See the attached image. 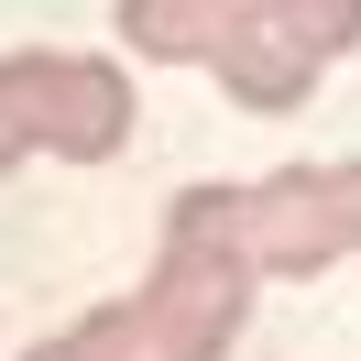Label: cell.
Listing matches in <instances>:
<instances>
[{
	"label": "cell",
	"mask_w": 361,
	"mask_h": 361,
	"mask_svg": "<svg viewBox=\"0 0 361 361\" xmlns=\"http://www.w3.org/2000/svg\"><path fill=\"white\" fill-rule=\"evenodd\" d=\"M241 307H252V274L230 263V252L176 241V230H164L154 285H132L121 307L77 317L55 350H66V361H230V339H241Z\"/></svg>",
	"instance_id": "1"
},
{
	"label": "cell",
	"mask_w": 361,
	"mask_h": 361,
	"mask_svg": "<svg viewBox=\"0 0 361 361\" xmlns=\"http://www.w3.org/2000/svg\"><path fill=\"white\" fill-rule=\"evenodd\" d=\"M132 142V77L110 55H0V176L23 154H55V164H110Z\"/></svg>",
	"instance_id": "2"
},
{
	"label": "cell",
	"mask_w": 361,
	"mask_h": 361,
	"mask_svg": "<svg viewBox=\"0 0 361 361\" xmlns=\"http://www.w3.org/2000/svg\"><path fill=\"white\" fill-rule=\"evenodd\" d=\"M219 241L252 285H295V274L350 263L361 252V164H285L263 186H230Z\"/></svg>",
	"instance_id": "3"
},
{
	"label": "cell",
	"mask_w": 361,
	"mask_h": 361,
	"mask_svg": "<svg viewBox=\"0 0 361 361\" xmlns=\"http://www.w3.org/2000/svg\"><path fill=\"white\" fill-rule=\"evenodd\" d=\"M208 77L230 88V110H263V121H285V110H307V88H317V55L295 44L285 23H274L263 0H230L219 44H208Z\"/></svg>",
	"instance_id": "4"
},
{
	"label": "cell",
	"mask_w": 361,
	"mask_h": 361,
	"mask_svg": "<svg viewBox=\"0 0 361 361\" xmlns=\"http://www.w3.org/2000/svg\"><path fill=\"white\" fill-rule=\"evenodd\" d=\"M219 23H230V0H121V44L142 66H208Z\"/></svg>",
	"instance_id": "5"
},
{
	"label": "cell",
	"mask_w": 361,
	"mask_h": 361,
	"mask_svg": "<svg viewBox=\"0 0 361 361\" xmlns=\"http://www.w3.org/2000/svg\"><path fill=\"white\" fill-rule=\"evenodd\" d=\"M274 23L295 33V44L317 55V66H339V55H361V0H263Z\"/></svg>",
	"instance_id": "6"
},
{
	"label": "cell",
	"mask_w": 361,
	"mask_h": 361,
	"mask_svg": "<svg viewBox=\"0 0 361 361\" xmlns=\"http://www.w3.org/2000/svg\"><path fill=\"white\" fill-rule=\"evenodd\" d=\"M33 361H66V350H55V339H44V350H33Z\"/></svg>",
	"instance_id": "7"
}]
</instances>
